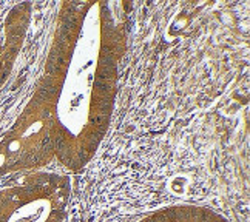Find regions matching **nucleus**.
Returning <instances> with one entry per match:
<instances>
[{"mask_svg":"<svg viewBox=\"0 0 250 222\" xmlns=\"http://www.w3.org/2000/svg\"><path fill=\"white\" fill-rule=\"evenodd\" d=\"M33 5L22 2L8 11L0 30V90L9 81L16 62L25 45L28 28L31 23Z\"/></svg>","mask_w":250,"mask_h":222,"instance_id":"obj_4","label":"nucleus"},{"mask_svg":"<svg viewBox=\"0 0 250 222\" xmlns=\"http://www.w3.org/2000/svg\"><path fill=\"white\" fill-rule=\"evenodd\" d=\"M127 222H230L216 210L204 205H170Z\"/></svg>","mask_w":250,"mask_h":222,"instance_id":"obj_5","label":"nucleus"},{"mask_svg":"<svg viewBox=\"0 0 250 222\" xmlns=\"http://www.w3.org/2000/svg\"><path fill=\"white\" fill-rule=\"evenodd\" d=\"M127 43L124 3L71 0L59 5L33 94L50 114L56 159L68 171L83 170L107 138Z\"/></svg>","mask_w":250,"mask_h":222,"instance_id":"obj_1","label":"nucleus"},{"mask_svg":"<svg viewBox=\"0 0 250 222\" xmlns=\"http://www.w3.org/2000/svg\"><path fill=\"white\" fill-rule=\"evenodd\" d=\"M70 178L31 171L0 188V222H66Z\"/></svg>","mask_w":250,"mask_h":222,"instance_id":"obj_2","label":"nucleus"},{"mask_svg":"<svg viewBox=\"0 0 250 222\" xmlns=\"http://www.w3.org/2000/svg\"><path fill=\"white\" fill-rule=\"evenodd\" d=\"M54 159L51 118L41 99L31 94L13 125L0 138V178L39 171Z\"/></svg>","mask_w":250,"mask_h":222,"instance_id":"obj_3","label":"nucleus"}]
</instances>
